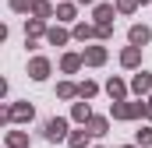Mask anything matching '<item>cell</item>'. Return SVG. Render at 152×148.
<instances>
[{
    "instance_id": "1",
    "label": "cell",
    "mask_w": 152,
    "mask_h": 148,
    "mask_svg": "<svg viewBox=\"0 0 152 148\" xmlns=\"http://www.w3.org/2000/svg\"><path fill=\"white\" fill-rule=\"evenodd\" d=\"M60 131H64V123H60V120H53V123H50V138H57Z\"/></svg>"
}]
</instances>
